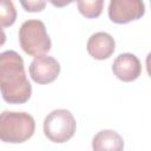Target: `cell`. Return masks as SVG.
<instances>
[{
    "instance_id": "1",
    "label": "cell",
    "mask_w": 151,
    "mask_h": 151,
    "mask_svg": "<svg viewBox=\"0 0 151 151\" xmlns=\"http://www.w3.org/2000/svg\"><path fill=\"white\" fill-rule=\"evenodd\" d=\"M0 92L8 104H24L32 94L24 60L15 51L0 53Z\"/></svg>"
},
{
    "instance_id": "2",
    "label": "cell",
    "mask_w": 151,
    "mask_h": 151,
    "mask_svg": "<svg viewBox=\"0 0 151 151\" xmlns=\"http://www.w3.org/2000/svg\"><path fill=\"white\" fill-rule=\"evenodd\" d=\"M34 130V118L26 112L4 111L0 113V140L4 143H24L33 136Z\"/></svg>"
},
{
    "instance_id": "3",
    "label": "cell",
    "mask_w": 151,
    "mask_h": 151,
    "mask_svg": "<svg viewBox=\"0 0 151 151\" xmlns=\"http://www.w3.org/2000/svg\"><path fill=\"white\" fill-rule=\"evenodd\" d=\"M19 42L22 51L32 57L45 54L52 47L45 24L37 19L27 20L20 26Z\"/></svg>"
},
{
    "instance_id": "4",
    "label": "cell",
    "mask_w": 151,
    "mask_h": 151,
    "mask_svg": "<svg viewBox=\"0 0 151 151\" xmlns=\"http://www.w3.org/2000/svg\"><path fill=\"white\" fill-rule=\"evenodd\" d=\"M77 123L73 114L65 109H58L50 112L44 120V133L53 143H65L70 140L76 132Z\"/></svg>"
},
{
    "instance_id": "5",
    "label": "cell",
    "mask_w": 151,
    "mask_h": 151,
    "mask_svg": "<svg viewBox=\"0 0 151 151\" xmlns=\"http://www.w3.org/2000/svg\"><path fill=\"white\" fill-rule=\"evenodd\" d=\"M145 14L143 0H111L109 18L116 24H127L140 19Z\"/></svg>"
},
{
    "instance_id": "6",
    "label": "cell",
    "mask_w": 151,
    "mask_h": 151,
    "mask_svg": "<svg viewBox=\"0 0 151 151\" xmlns=\"http://www.w3.org/2000/svg\"><path fill=\"white\" fill-rule=\"evenodd\" d=\"M60 73V64L48 55H37L29 65V76L34 83L45 85L54 81Z\"/></svg>"
},
{
    "instance_id": "7",
    "label": "cell",
    "mask_w": 151,
    "mask_h": 151,
    "mask_svg": "<svg viewBox=\"0 0 151 151\" xmlns=\"http://www.w3.org/2000/svg\"><path fill=\"white\" fill-rule=\"evenodd\" d=\"M113 74L122 81L130 83L136 80L142 73V64L132 53L119 54L112 64Z\"/></svg>"
},
{
    "instance_id": "8",
    "label": "cell",
    "mask_w": 151,
    "mask_h": 151,
    "mask_svg": "<svg viewBox=\"0 0 151 151\" xmlns=\"http://www.w3.org/2000/svg\"><path fill=\"white\" fill-rule=\"evenodd\" d=\"M86 48L92 58L97 60H104L113 54L116 48V42L114 39L109 33L97 32L88 38Z\"/></svg>"
},
{
    "instance_id": "9",
    "label": "cell",
    "mask_w": 151,
    "mask_h": 151,
    "mask_svg": "<svg viewBox=\"0 0 151 151\" xmlns=\"http://www.w3.org/2000/svg\"><path fill=\"white\" fill-rule=\"evenodd\" d=\"M92 149L96 151H120L124 149V140L116 131L103 130L93 137Z\"/></svg>"
},
{
    "instance_id": "10",
    "label": "cell",
    "mask_w": 151,
    "mask_h": 151,
    "mask_svg": "<svg viewBox=\"0 0 151 151\" xmlns=\"http://www.w3.org/2000/svg\"><path fill=\"white\" fill-rule=\"evenodd\" d=\"M78 11L87 19L98 18L104 8V0H77Z\"/></svg>"
},
{
    "instance_id": "11",
    "label": "cell",
    "mask_w": 151,
    "mask_h": 151,
    "mask_svg": "<svg viewBox=\"0 0 151 151\" xmlns=\"http://www.w3.org/2000/svg\"><path fill=\"white\" fill-rule=\"evenodd\" d=\"M17 20V9L12 0H0V27H9Z\"/></svg>"
},
{
    "instance_id": "12",
    "label": "cell",
    "mask_w": 151,
    "mask_h": 151,
    "mask_svg": "<svg viewBox=\"0 0 151 151\" xmlns=\"http://www.w3.org/2000/svg\"><path fill=\"white\" fill-rule=\"evenodd\" d=\"M26 12H41L46 7V0H19Z\"/></svg>"
},
{
    "instance_id": "13",
    "label": "cell",
    "mask_w": 151,
    "mask_h": 151,
    "mask_svg": "<svg viewBox=\"0 0 151 151\" xmlns=\"http://www.w3.org/2000/svg\"><path fill=\"white\" fill-rule=\"evenodd\" d=\"M54 7H58V8H61V7H65L70 4H72L73 1L76 0H48Z\"/></svg>"
},
{
    "instance_id": "14",
    "label": "cell",
    "mask_w": 151,
    "mask_h": 151,
    "mask_svg": "<svg viewBox=\"0 0 151 151\" xmlns=\"http://www.w3.org/2000/svg\"><path fill=\"white\" fill-rule=\"evenodd\" d=\"M5 42H6V34H5V32L2 31V28L0 27V47H1Z\"/></svg>"
}]
</instances>
